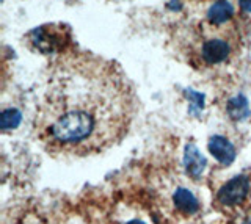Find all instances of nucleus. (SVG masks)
Instances as JSON below:
<instances>
[{"label": "nucleus", "instance_id": "1", "mask_svg": "<svg viewBox=\"0 0 251 224\" xmlns=\"http://www.w3.org/2000/svg\"><path fill=\"white\" fill-rule=\"evenodd\" d=\"M100 126L99 118L75 108H60L52 114L49 134L55 141L65 146H78L96 136Z\"/></svg>", "mask_w": 251, "mask_h": 224}, {"label": "nucleus", "instance_id": "2", "mask_svg": "<svg viewBox=\"0 0 251 224\" xmlns=\"http://www.w3.org/2000/svg\"><path fill=\"white\" fill-rule=\"evenodd\" d=\"M28 41L31 47L41 53L61 52L69 44L68 28L63 25H43L30 32Z\"/></svg>", "mask_w": 251, "mask_h": 224}, {"label": "nucleus", "instance_id": "3", "mask_svg": "<svg viewBox=\"0 0 251 224\" xmlns=\"http://www.w3.org/2000/svg\"><path fill=\"white\" fill-rule=\"evenodd\" d=\"M250 191V182L245 176H237L218 190V201L223 205H237L245 201Z\"/></svg>", "mask_w": 251, "mask_h": 224}, {"label": "nucleus", "instance_id": "4", "mask_svg": "<svg viewBox=\"0 0 251 224\" xmlns=\"http://www.w3.org/2000/svg\"><path fill=\"white\" fill-rule=\"evenodd\" d=\"M229 53H231V45L226 40H222V38L207 40L202 44V49H201L202 60L209 65L223 63V61H226L227 57H229Z\"/></svg>", "mask_w": 251, "mask_h": 224}, {"label": "nucleus", "instance_id": "5", "mask_svg": "<svg viewBox=\"0 0 251 224\" xmlns=\"http://www.w3.org/2000/svg\"><path fill=\"white\" fill-rule=\"evenodd\" d=\"M209 152L215 160L227 166L235 160V148L234 144L222 135H214L209 140Z\"/></svg>", "mask_w": 251, "mask_h": 224}, {"label": "nucleus", "instance_id": "6", "mask_svg": "<svg viewBox=\"0 0 251 224\" xmlns=\"http://www.w3.org/2000/svg\"><path fill=\"white\" fill-rule=\"evenodd\" d=\"M207 161L204 158L202 154L198 151L195 144H187L185 146V151H184V166H185V171L187 174L192 177V179L198 180L201 179V176L206 169Z\"/></svg>", "mask_w": 251, "mask_h": 224}, {"label": "nucleus", "instance_id": "7", "mask_svg": "<svg viewBox=\"0 0 251 224\" xmlns=\"http://www.w3.org/2000/svg\"><path fill=\"white\" fill-rule=\"evenodd\" d=\"M173 202H175V207L179 212H182L185 215H193L200 210L198 199L187 188H177L175 191V195H173Z\"/></svg>", "mask_w": 251, "mask_h": 224}, {"label": "nucleus", "instance_id": "8", "mask_svg": "<svg viewBox=\"0 0 251 224\" xmlns=\"http://www.w3.org/2000/svg\"><path fill=\"white\" fill-rule=\"evenodd\" d=\"M234 16V8L227 0H217L207 11V19L212 25H222Z\"/></svg>", "mask_w": 251, "mask_h": 224}, {"label": "nucleus", "instance_id": "9", "mask_svg": "<svg viewBox=\"0 0 251 224\" xmlns=\"http://www.w3.org/2000/svg\"><path fill=\"white\" fill-rule=\"evenodd\" d=\"M226 112H227V116L235 122L245 121L251 116V110H250L248 100L245 96H235L229 99V102L226 105Z\"/></svg>", "mask_w": 251, "mask_h": 224}, {"label": "nucleus", "instance_id": "10", "mask_svg": "<svg viewBox=\"0 0 251 224\" xmlns=\"http://www.w3.org/2000/svg\"><path fill=\"white\" fill-rule=\"evenodd\" d=\"M22 121V114L19 110L16 108H8V110H3L2 113V119H0V126H2V130H11L16 129Z\"/></svg>", "mask_w": 251, "mask_h": 224}, {"label": "nucleus", "instance_id": "11", "mask_svg": "<svg viewBox=\"0 0 251 224\" xmlns=\"http://www.w3.org/2000/svg\"><path fill=\"white\" fill-rule=\"evenodd\" d=\"M184 94L187 96L188 102H190L188 110H190V113L193 114V116L200 118L201 112L204 110V94H201V92H196L193 90H185Z\"/></svg>", "mask_w": 251, "mask_h": 224}, {"label": "nucleus", "instance_id": "12", "mask_svg": "<svg viewBox=\"0 0 251 224\" xmlns=\"http://www.w3.org/2000/svg\"><path fill=\"white\" fill-rule=\"evenodd\" d=\"M239 5H240L242 11L251 14V0H239Z\"/></svg>", "mask_w": 251, "mask_h": 224}, {"label": "nucleus", "instance_id": "13", "mask_svg": "<svg viewBox=\"0 0 251 224\" xmlns=\"http://www.w3.org/2000/svg\"><path fill=\"white\" fill-rule=\"evenodd\" d=\"M126 224H145L143 221H138V220H133V221H129V223H126Z\"/></svg>", "mask_w": 251, "mask_h": 224}, {"label": "nucleus", "instance_id": "14", "mask_svg": "<svg viewBox=\"0 0 251 224\" xmlns=\"http://www.w3.org/2000/svg\"><path fill=\"white\" fill-rule=\"evenodd\" d=\"M247 224H251V218H250V220H248V223H247Z\"/></svg>", "mask_w": 251, "mask_h": 224}]
</instances>
